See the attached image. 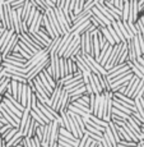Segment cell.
Masks as SVG:
<instances>
[{
	"mask_svg": "<svg viewBox=\"0 0 144 147\" xmlns=\"http://www.w3.org/2000/svg\"><path fill=\"white\" fill-rule=\"evenodd\" d=\"M70 105L74 106V107H77V109H78V110H80V111H83V113H87V114H89V109H88L87 106L80 105V104H78V102H72Z\"/></svg>",
	"mask_w": 144,
	"mask_h": 147,
	"instance_id": "33",
	"label": "cell"
},
{
	"mask_svg": "<svg viewBox=\"0 0 144 147\" xmlns=\"http://www.w3.org/2000/svg\"><path fill=\"white\" fill-rule=\"evenodd\" d=\"M143 98H144V97H143Z\"/></svg>",
	"mask_w": 144,
	"mask_h": 147,
	"instance_id": "49",
	"label": "cell"
},
{
	"mask_svg": "<svg viewBox=\"0 0 144 147\" xmlns=\"http://www.w3.org/2000/svg\"><path fill=\"white\" fill-rule=\"evenodd\" d=\"M105 106H106V94L102 92L101 94V98H100V106H98V111H97V115L96 117L102 119L103 117V111H105Z\"/></svg>",
	"mask_w": 144,
	"mask_h": 147,
	"instance_id": "13",
	"label": "cell"
},
{
	"mask_svg": "<svg viewBox=\"0 0 144 147\" xmlns=\"http://www.w3.org/2000/svg\"><path fill=\"white\" fill-rule=\"evenodd\" d=\"M105 1H111V0H105Z\"/></svg>",
	"mask_w": 144,
	"mask_h": 147,
	"instance_id": "46",
	"label": "cell"
},
{
	"mask_svg": "<svg viewBox=\"0 0 144 147\" xmlns=\"http://www.w3.org/2000/svg\"><path fill=\"white\" fill-rule=\"evenodd\" d=\"M61 90H63V86H60V84H56V87L52 90L51 95H50L49 102H47V105L51 107L52 110H55L56 113H58V106H59V100H60Z\"/></svg>",
	"mask_w": 144,
	"mask_h": 147,
	"instance_id": "2",
	"label": "cell"
},
{
	"mask_svg": "<svg viewBox=\"0 0 144 147\" xmlns=\"http://www.w3.org/2000/svg\"><path fill=\"white\" fill-rule=\"evenodd\" d=\"M28 119H29V109H24V111L22 113L21 121H19V124H18V129H19L21 132L24 129V127H26Z\"/></svg>",
	"mask_w": 144,
	"mask_h": 147,
	"instance_id": "14",
	"label": "cell"
},
{
	"mask_svg": "<svg viewBox=\"0 0 144 147\" xmlns=\"http://www.w3.org/2000/svg\"><path fill=\"white\" fill-rule=\"evenodd\" d=\"M18 131H19L18 128H10V129H8V131L5 132V133L3 134V136H1V138H3V140H4V141H5V142L8 143V142H9L10 140H12V137H13V136L15 134V133H17V132H18Z\"/></svg>",
	"mask_w": 144,
	"mask_h": 147,
	"instance_id": "19",
	"label": "cell"
},
{
	"mask_svg": "<svg viewBox=\"0 0 144 147\" xmlns=\"http://www.w3.org/2000/svg\"><path fill=\"white\" fill-rule=\"evenodd\" d=\"M1 63H3V56H1V53H0V67H1Z\"/></svg>",
	"mask_w": 144,
	"mask_h": 147,
	"instance_id": "41",
	"label": "cell"
},
{
	"mask_svg": "<svg viewBox=\"0 0 144 147\" xmlns=\"http://www.w3.org/2000/svg\"><path fill=\"white\" fill-rule=\"evenodd\" d=\"M84 94H87V91H86V87H80V88H78L77 91H74V92H72V94H69V97H70V104L72 102H74V101H77L80 96H83Z\"/></svg>",
	"mask_w": 144,
	"mask_h": 147,
	"instance_id": "16",
	"label": "cell"
},
{
	"mask_svg": "<svg viewBox=\"0 0 144 147\" xmlns=\"http://www.w3.org/2000/svg\"><path fill=\"white\" fill-rule=\"evenodd\" d=\"M86 131H87V132H89V133H93V134L98 136V137H102V134H103V133H101L100 131H97V129L92 128V127H91V125H88V124H86Z\"/></svg>",
	"mask_w": 144,
	"mask_h": 147,
	"instance_id": "35",
	"label": "cell"
},
{
	"mask_svg": "<svg viewBox=\"0 0 144 147\" xmlns=\"http://www.w3.org/2000/svg\"><path fill=\"white\" fill-rule=\"evenodd\" d=\"M117 26H119V28H120V31H121V33H123V36H124V37H125V40H126V41L131 40V38H130V36H129V35H128V32H126L125 27H124L123 21H117Z\"/></svg>",
	"mask_w": 144,
	"mask_h": 147,
	"instance_id": "29",
	"label": "cell"
},
{
	"mask_svg": "<svg viewBox=\"0 0 144 147\" xmlns=\"http://www.w3.org/2000/svg\"><path fill=\"white\" fill-rule=\"evenodd\" d=\"M41 73H42V74H44V76H45V78H46V80H47V82H49V83H50V86H51V87H52V90H54V88H55V87H56V81H55V80H54V78H52V77H51V76H50V74H49V73H47V72H46V70H45V69H44V70H42V72H41Z\"/></svg>",
	"mask_w": 144,
	"mask_h": 147,
	"instance_id": "26",
	"label": "cell"
},
{
	"mask_svg": "<svg viewBox=\"0 0 144 147\" xmlns=\"http://www.w3.org/2000/svg\"><path fill=\"white\" fill-rule=\"evenodd\" d=\"M142 124H144V120H143V123H142Z\"/></svg>",
	"mask_w": 144,
	"mask_h": 147,
	"instance_id": "48",
	"label": "cell"
},
{
	"mask_svg": "<svg viewBox=\"0 0 144 147\" xmlns=\"http://www.w3.org/2000/svg\"><path fill=\"white\" fill-rule=\"evenodd\" d=\"M5 58H7V59H10V60L19 61V63H22V64H26V61H27L26 59H24L23 56L21 55V54H19V53H15V51L12 53V54H9V55L5 56Z\"/></svg>",
	"mask_w": 144,
	"mask_h": 147,
	"instance_id": "18",
	"label": "cell"
},
{
	"mask_svg": "<svg viewBox=\"0 0 144 147\" xmlns=\"http://www.w3.org/2000/svg\"><path fill=\"white\" fill-rule=\"evenodd\" d=\"M84 4H86V0H75V7H74V16H77L78 13H80L84 8Z\"/></svg>",
	"mask_w": 144,
	"mask_h": 147,
	"instance_id": "21",
	"label": "cell"
},
{
	"mask_svg": "<svg viewBox=\"0 0 144 147\" xmlns=\"http://www.w3.org/2000/svg\"><path fill=\"white\" fill-rule=\"evenodd\" d=\"M59 68H60V78L65 77L68 74V69H66V59L65 58H59Z\"/></svg>",
	"mask_w": 144,
	"mask_h": 147,
	"instance_id": "17",
	"label": "cell"
},
{
	"mask_svg": "<svg viewBox=\"0 0 144 147\" xmlns=\"http://www.w3.org/2000/svg\"><path fill=\"white\" fill-rule=\"evenodd\" d=\"M87 140H88V136L87 134H84L83 137L79 140V143H78V146L77 147H84L86 146V143H87Z\"/></svg>",
	"mask_w": 144,
	"mask_h": 147,
	"instance_id": "37",
	"label": "cell"
},
{
	"mask_svg": "<svg viewBox=\"0 0 144 147\" xmlns=\"http://www.w3.org/2000/svg\"><path fill=\"white\" fill-rule=\"evenodd\" d=\"M54 13H55V17H56V19H58L59 24H60L61 30H63V33H64V35H65V33H68V32H69V30H70V26H69V24H68V22H66L65 17H64V13H63V10L58 9V8H54Z\"/></svg>",
	"mask_w": 144,
	"mask_h": 147,
	"instance_id": "6",
	"label": "cell"
},
{
	"mask_svg": "<svg viewBox=\"0 0 144 147\" xmlns=\"http://www.w3.org/2000/svg\"><path fill=\"white\" fill-rule=\"evenodd\" d=\"M140 141H144V134H143V133L140 134Z\"/></svg>",
	"mask_w": 144,
	"mask_h": 147,
	"instance_id": "43",
	"label": "cell"
},
{
	"mask_svg": "<svg viewBox=\"0 0 144 147\" xmlns=\"http://www.w3.org/2000/svg\"><path fill=\"white\" fill-rule=\"evenodd\" d=\"M140 97H144V87H143V90H142V94H140Z\"/></svg>",
	"mask_w": 144,
	"mask_h": 147,
	"instance_id": "42",
	"label": "cell"
},
{
	"mask_svg": "<svg viewBox=\"0 0 144 147\" xmlns=\"http://www.w3.org/2000/svg\"><path fill=\"white\" fill-rule=\"evenodd\" d=\"M107 28V31L110 32V35H111V37L114 38V41H115V44H119V42H121L120 40H119V37H117V35H116V32H115V30H114V27H112V24L110 23L109 26L106 27Z\"/></svg>",
	"mask_w": 144,
	"mask_h": 147,
	"instance_id": "27",
	"label": "cell"
},
{
	"mask_svg": "<svg viewBox=\"0 0 144 147\" xmlns=\"http://www.w3.org/2000/svg\"><path fill=\"white\" fill-rule=\"evenodd\" d=\"M91 12H92V14H93V16H94V17H96V18H97V19H98V21H101V22H102V23H103V24H105V26H106V27H107V26H109V24H110V23H111V22H110V21H109V19H107V18H106V17H105V16H103V14H102V13H101V12H100V10H98V9H97V8H96V7H93V8H92V9H91Z\"/></svg>",
	"mask_w": 144,
	"mask_h": 147,
	"instance_id": "11",
	"label": "cell"
},
{
	"mask_svg": "<svg viewBox=\"0 0 144 147\" xmlns=\"http://www.w3.org/2000/svg\"><path fill=\"white\" fill-rule=\"evenodd\" d=\"M58 147H63V146H59V145H58Z\"/></svg>",
	"mask_w": 144,
	"mask_h": 147,
	"instance_id": "47",
	"label": "cell"
},
{
	"mask_svg": "<svg viewBox=\"0 0 144 147\" xmlns=\"http://www.w3.org/2000/svg\"><path fill=\"white\" fill-rule=\"evenodd\" d=\"M46 56H49V53L46 51V50H41V51H38L37 54H35V55L32 56V58L29 59V60L26 61V64H24V68H26L27 73L29 72L31 69H32L33 67L36 65V64H38L40 61L42 60V59H45Z\"/></svg>",
	"mask_w": 144,
	"mask_h": 147,
	"instance_id": "3",
	"label": "cell"
},
{
	"mask_svg": "<svg viewBox=\"0 0 144 147\" xmlns=\"http://www.w3.org/2000/svg\"><path fill=\"white\" fill-rule=\"evenodd\" d=\"M89 22H91V24H92V26H94L96 28H100V27H102V26H103V27H106L105 24H103L101 21H98V19L96 18V17L93 16V14L91 16V18H89Z\"/></svg>",
	"mask_w": 144,
	"mask_h": 147,
	"instance_id": "28",
	"label": "cell"
},
{
	"mask_svg": "<svg viewBox=\"0 0 144 147\" xmlns=\"http://www.w3.org/2000/svg\"><path fill=\"white\" fill-rule=\"evenodd\" d=\"M51 1L54 3V4H55V3H56V0H51Z\"/></svg>",
	"mask_w": 144,
	"mask_h": 147,
	"instance_id": "45",
	"label": "cell"
},
{
	"mask_svg": "<svg viewBox=\"0 0 144 147\" xmlns=\"http://www.w3.org/2000/svg\"><path fill=\"white\" fill-rule=\"evenodd\" d=\"M13 35H14L13 31H8V30H5L4 32L1 33V36H0V53L4 51L5 46L9 44V41H10V38L13 37Z\"/></svg>",
	"mask_w": 144,
	"mask_h": 147,
	"instance_id": "9",
	"label": "cell"
},
{
	"mask_svg": "<svg viewBox=\"0 0 144 147\" xmlns=\"http://www.w3.org/2000/svg\"><path fill=\"white\" fill-rule=\"evenodd\" d=\"M24 3H26V0H17V1L12 3V4L9 5V7L12 8L13 10H17V9H21V8H23Z\"/></svg>",
	"mask_w": 144,
	"mask_h": 147,
	"instance_id": "30",
	"label": "cell"
},
{
	"mask_svg": "<svg viewBox=\"0 0 144 147\" xmlns=\"http://www.w3.org/2000/svg\"><path fill=\"white\" fill-rule=\"evenodd\" d=\"M50 132H51V121L45 124V127H44V133H42V141H41L42 147H47V142H49V138H50Z\"/></svg>",
	"mask_w": 144,
	"mask_h": 147,
	"instance_id": "10",
	"label": "cell"
},
{
	"mask_svg": "<svg viewBox=\"0 0 144 147\" xmlns=\"http://www.w3.org/2000/svg\"><path fill=\"white\" fill-rule=\"evenodd\" d=\"M70 105V97L69 94L65 91V90H61L60 94V100H59V106H58V113L59 111H66L68 107Z\"/></svg>",
	"mask_w": 144,
	"mask_h": 147,
	"instance_id": "7",
	"label": "cell"
},
{
	"mask_svg": "<svg viewBox=\"0 0 144 147\" xmlns=\"http://www.w3.org/2000/svg\"><path fill=\"white\" fill-rule=\"evenodd\" d=\"M111 24H112V27H114L115 32H116V35H117L119 40H120L121 42H128V41L125 40V37H124V36H123V33H121L120 28H119V26H117V22H116V21H115V22H111Z\"/></svg>",
	"mask_w": 144,
	"mask_h": 147,
	"instance_id": "24",
	"label": "cell"
},
{
	"mask_svg": "<svg viewBox=\"0 0 144 147\" xmlns=\"http://www.w3.org/2000/svg\"><path fill=\"white\" fill-rule=\"evenodd\" d=\"M94 7H96V8H97V9H98V10H100V12H101V13H102V14H103V16H105V17H106V18H107V19H109V21H110V22H115V18H114V17H112V16H111V13H110V12H109V9H107V8H106V5H105V4H101V3H98V4H96V5H94Z\"/></svg>",
	"mask_w": 144,
	"mask_h": 147,
	"instance_id": "12",
	"label": "cell"
},
{
	"mask_svg": "<svg viewBox=\"0 0 144 147\" xmlns=\"http://www.w3.org/2000/svg\"><path fill=\"white\" fill-rule=\"evenodd\" d=\"M64 4H65V0H56V3H55V7L58 8V9L63 10Z\"/></svg>",
	"mask_w": 144,
	"mask_h": 147,
	"instance_id": "40",
	"label": "cell"
},
{
	"mask_svg": "<svg viewBox=\"0 0 144 147\" xmlns=\"http://www.w3.org/2000/svg\"><path fill=\"white\" fill-rule=\"evenodd\" d=\"M18 45V35L17 33H14L13 35V37L10 38V41H9V44L5 46V49H4V51L1 53V56H3V59L5 58V56H8L9 54H12L14 51V47Z\"/></svg>",
	"mask_w": 144,
	"mask_h": 147,
	"instance_id": "8",
	"label": "cell"
},
{
	"mask_svg": "<svg viewBox=\"0 0 144 147\" xmlns=\"http://www.w3.org/2000/svg\"><path fill=\"white\" fill-rule=\"evenodd\" d=\"M10 128H14V127H12L10 124H5V125H3L1 128H0V136H3L8 129H10Z\"/></svg>",
	"mask_w": 144,
	"mask_h": 147,
	"instance_id": "39",
	"label": "cell"
},
{
	"mask_svg": "<svg viewBox=\"0 0 144 147\" xmlns=\"http://www.w3.org/2000/svg\"><path fill=\"white\" fill-rule=\"evenodd\" d=\"M117 145H121V146H128V147H137L138 143L133 142V141H124V140H121L120 142L117 143Z\"/></svg>",
	"mask_w": 144,
	"mask_h": 147,
	"instance_id": "36",
	"label": "cell"
},
{
	"mask_svg": "<svg viewBox=\"0 0 144 147\" xmlns=\"http://www.w3.org/2000/svg\"><path fill=\"white\" fill-rule=\"evenodd\" d=\"M112 106H114L115 109H117V110H120V111H123V113H125V114H128V115H130V114H131V111H130L129 109H126L125 106L120 105V104L115 102V101H112Z\"/></svg>",
	"mask_w": 144,
	"mask_h": 147,
	"instance_id": "31",
	"label": "cell"
},
{
	"mask_svg": "<svg viewBox=\"0 0 144 147\" xmlns=\"http://www.w3.org/2000/svg\"><path fill=\"white\" fill-rule=\"evenodd\" d=\"M49 64H50V56H46V58L42 59V60L40 61L38 64H36V65L27 73V74H26V80L27 81H33L40 74V73H41L42 70L45 69V68L49 65Z\"/></svg>",
	"mask_w": 144,
	"mask_h": 147,
	"instance_id": "1",
	"label": "cell"
},
{
	"mask_svg": "<svg viewBox=\"0 0 144 147\" xmlns=\"http://www.w3.org/2000/svg\"><path fill=\"white\" fill-rule=\"evenodd\" d=\"M96 147H102V145H101V142H98V145L96 146Z\"/></svg>",
	"mask_w": 144,
	"mask_h": 147,
	"instance_id": "44",
	"label": "cell"
},
{
	"mask_svg": "<svg viewBox=\"0 0 144 147\" xmlns=\"http://www.w3.org/2000/svg\"><path fill=\"white\" fill-rule=\"evenodd\" d=\"M112 49H114V46H109V49H107V51L105 53V55L102 56V59H101V61H100V65H101V67H105V64L107 63V60H109L110 55H111Z\"/></svg>",
	"mask_w": 144,
	"mask_h": 147,
	"instance_id": "25",
	"label": "cell"
},
{
	"mask_svg": "<svg viewBox=\"0 0 144 147\" xmlns=\"http://www.w3.org/2000/svg\"><path fill=\"white\" fill-rule=\"evenodd\" d=\"M133 45H134L135 54H137V59L140 58V56H143L142 49H140V45H139V42H138V37H137V36H134V37H133Z\"/></svg>",
	"mask_w": 144,
	"mask_h": 147,
	"instance_id": "22",
	"label": "cell"
},
{
	"mask_svg": "<svg viewBox=\"0 0 144 147\" xmlns=\"http://www.w3.org/2000/svg\"><path fill=\"white\" fill-rule=\"evenodd\" d=\"M106 94V106H105V111H103V117H102V120L106 121V123H109L110 120H111V115H112V94L111 91L110 92H105Z\"/></svg>",
	"mask_w": 144,
	"mask_h": 147,
	"instance_id": "4",
	"label": "cell"
},
{
	"mask_svg": "<svg viewBox=\"0 0 144 147\" xmlns=\"http://www.w3.org/2000/svg\"><path fill=\"white\" fill-rule=\"evenodd\" d=\"M23 145H24V147H36V143H35V141H33V138H28V137L23 138Z\"/></svg>",
	"mask_w": 144,
	"mask_h": 147,
	"instance_id": "34",
	"label": "cell"
},
{
	"mask_svg": "<svg viewBox=\"0 0 144 147\" xmlns=\"http://www.w3.org/2000/svg\"><path fill=\"white\" fill-rule=\"evenodd\" d=\"M139 17V8H138V0H129V17L128 23H135Z\"/></svg>",
	"mask_w": 144,
	"mask_h": 147,
	"instance_id": "5",
	"label": "cell"
},
{
	"mask_svg": "<svg viewBox=\"0 0 144 147\" xmlns=\"http://www.w3.org/2000/svg\"><path fill=\"white\" fill-rule=\"evenodd\" d=\"M29 115H31V117H32V119H33V120H35V121H37V123L40 124V125H45L44 120H42V119H41V118H40V117H38V115H37V114H36V113H35V111H33V110H29Z\"/></svg>",
	"mask_w": 144,
	"mask_h": 147,
	"instance_id": "32",
	"label": "cell"
},
{
	"mask_svg": "<svg viewBox=\"0 0 144 147\" xmlns=\"http://www.w3.org/2000/svg\"><path fill=\"white\" fill-rule=\"evenodd\" d=\"M89 120H92L93 123L97 124V125L103 127V128H106V127L109 125V123H106V121H103L102 119H100V118H97L96 115H92V114H89Z\"/></svg>",
	"mask_w": 144,
	"mask_h": 147,
	"instance_id": "23",
	"label": "cell"
},
{
	"mask_svg": "<svg viewBox=\"0 0 144 147\" xmlns=\"http://www.w3.org/2000/svg\"><path fill=\"white\" fill-rule=\"evenodd\" d=\"M128 60L129 61H135L137 60V54H135L134 45H133V38L128 41Z\"/></svg>",
	"mask_w": 144,
	"mask_h": 147,
	"instance_id": "15",
	"label": "cell"
},
{
	"mask_svg": "<svg viewBox=\"0 0 144 147\" xmlns=\"http://www.w3.org/2000/svg\"><path fill=\"white\" fill-rule=\"evenodd\" d=\"M66 69H68V74H70V73H75L78 70L75 61H73L70 58L66 59Z\"/></svg>",
	"mask_w": 144,
	"mask_h": 147,
	"instance_id": "20",
	"label": "cell"
},
{
	"mask_svg": "<svg viewBox=\"0 0 144 147\" xmlns=\"http://www.w3.org/2000/svg\"><path fill=\"white\" fill-rule=\"evenodd\" d=\"M41 1L44 3L45 5H46L47 9H54V8H56V7H55V4H54L51 0H41Z\"/></svg>",
	"mask_w": 144,
	"mask_h": 147,
	"instance_id": "38",
	"label": "cell"
}]
</instances>
